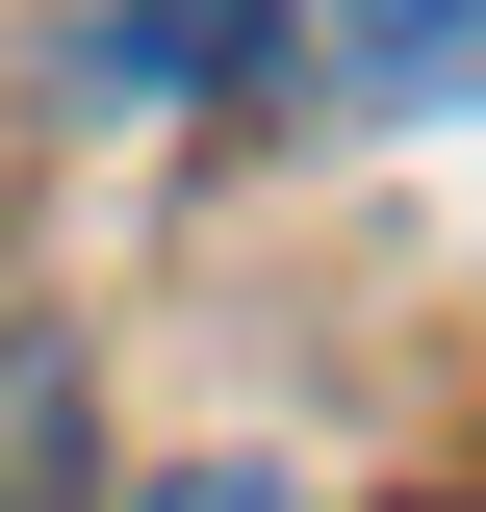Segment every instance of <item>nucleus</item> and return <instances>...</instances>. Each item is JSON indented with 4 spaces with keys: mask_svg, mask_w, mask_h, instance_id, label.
<instances>
[{
    "mask_svg": "<svg viewBox=\"0 0 486 512\" xmlns=\"http://www.w3.org/2000/svg\"><path fill=\"white\" fill-rule=\"evenodd\" d=\"M77 103H205V77H282V26H52Z\"/></svg>",
    "mask_w": 486,
    "mask_h": 512,
    "instance_id": "obj_1",
    "label": "nucleus"
},
{
    "mask_svg": "<svg viewBox=\"0 0 486 512\" xmlns=\"http://www.w3.org/2000/svg\"><path fill=\"white\" fill-rule=\"evenodd\" d=\"M0 512H77V359H0Z\"/></svg>",
    "mask_w": 486,
    "mask_h": 512,
    "instance_id": "obj_2",
    "label": "nucleus"
},
{
    "mask_svg": "<svg viewBox=\"0 0 486 512\" xmlns=\"http://www.w3.org/2000/svg\"><path fill=\"white\" fill-rule=\"evenodd\" d=\"M154 512H256V461H180V487H154Z\"/></svg>",
    "mask_w": 486,
    "mask_h": 512,
    "instance_id": "obj_3",
    "label": "nucleus"
}]
</instances>
